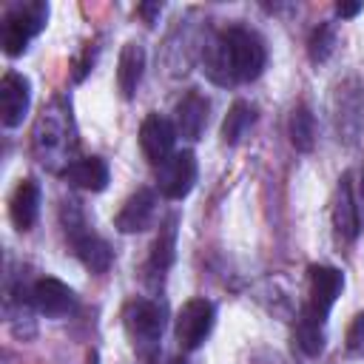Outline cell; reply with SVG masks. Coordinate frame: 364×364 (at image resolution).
Returning <instances> with one entry per match:
<instances>
[{"label":"cell","mask_w":364,"mask_h":364,"mask_svg":"<svg viewBox=\"0 0 364 364\" xmlns=\"http://www.w3.org/2000/svg\"><path fill=\"white\" fill-rule=\"evenodd\" d=\"M267 63V51L262 37L253 28L245 26H230L219 31L202 54L205 74L216 85H239V82H253Z\"/></svg>","instance_id":"cell-1"},{"label":"cell","mask_w":364,"mask_h":364,"mask_svg":"<svg viewBox=\"0 0 364 364\" xmlns=\"http://www.w3.org/2000/svg\"><path fill=\"white\" fill-rule=\"evenodd\" d=\"M74 151H77V139H74L71 111L63 105V100H54L43 111V117L37 119V128H34V154H37V159L48 171L65 173V168L80 159V156H74Z\"/></svg>","instance_id":"cell-2"},{"label":"cell","mask_w":364,"mask_h":364,"mask_svg":"<svg viewBox=\"0 0 364 364\" xmlns=\"http://www.w3.org/2000/svg\"><path fill=\"white\" fill-rule=\"evenodd\" d=\"M63 228H65V239H68L71 250L77 253V259L91 273H105L111 267V262H114L111 245L88 228V222H85L82 210L77 208V202H65L63 205Z\"/></svg>","instance_id":"cell-3"},{"label":"cell","mask_w":364,"mask_h":364,"mask_svg":"<svg viewBox=\"0 0 364 364\" xmlns=\"http://www.w3.org/2000/svg\"><path fill=\"white\" fill-rule=\"evenodd\" d=\"M48 20V6L43 0L20 3L3 17V48L9 57H17L28 48L31 37H37L46 28Z\"/></svg>","instance_id":"cell-4"},{"label":"cell","mask_w":364,"mask_h":364,"mask_svg":"<svg viewBox=\"0 0 364 364\" xmlns=\"http://www.w3.org/2000/svg\"><path fill=\"white\" fill-rule=\"evenodd\" d=\"M344 287V276L341 270L330 267V264H313L307 270V301L301 307V316L316 318V321H327L338 293Z\"/></svg>","instance_id":"cell-5"},{"label":"cell","mask_w":364,"mask_h":364,"mask_svg":"<svg viewBox=\"0 0 364 364\" xmlns=\"http://www.w3.org/2000/svg\"><path fill=\"white\" fill-rule=\"evenodd\" d=\"M122 324L139 350H154L165 330V310L151 299H131L122 310Z\"/></svg>","instance_id":"cell-6"},{"label":"cell","mask_w":364,"mask_h":364,"mask_svg":"<svg viewBox=\"0 0 364 364\" xmlns=\"http://www.w3.org/2000/svg\"><path fill=\"white\" fill-rule=\"evenodd\" d=\"M213 318H216V310L208 299H191L179 307L176 313V341L182 350H196L205 344V338L210 336L213 330Z\"/></svg>","instance_id":"cell-7"},{"label":"cell","mask_w":364,"mask_h":364,"mask_svg":"<svg viewBox=\"0 0 364 364\" xmlns=\"http://www.w3.org/2000/svg\"><path fill=\"white\" fill-rule=\"evenodd\" d=\"M196 185V156L193 151H173L156 168V191L165 199H185Z\"/></svg>","instance_id":"cell-8"},{"label":"cell","mask_w":364,"mask_h":364,"mask_svg":"<svg viewBox=\"0 0 364 364\" xmlns=\"http://www.w3.org/2000/svg\"><path fill=\"white\" fill-rule=\"evenodd\" d=\"M176 125L162 117V114H148L139 125V145H142V154L151 165H162L171 154H173V142H176Z\"/></svg>","instance_id":"cell-9"},{"label":"cell","mask_w":364,"mask_h":364,"mask_svg":"<svg viewBox=\"0 0 364 364\" xmlns=\"http://www.w3.org/2000/svg\"><path fill=\"white\" fill-rule=\"evenodd\" d=\"M31 105V85L20 71H6L0 80V119L6 128L23 125Z\"/></svg>","instance_id":"cell-10"},{"label":"cell","mask_w":364,"mask_h":364,"mask_svg":"<svg viewBox=\"0 0 364 364\" xmlns=\"http://www.w3.org/2000/svg\"><path fill=\"white\" fill-rule=\"evenodd\" d=\"M31 299H34V307L48 316V318H63L68 313L77 310V296L68 284H63L60 279H37L34 287H31Z\"/></svg>","instance_id":"cell-11"},{"label":"cell","mask_w":364,"mask_h":364,"mask_svg":"<svg viewBox=\"0 0 364 364\" xmlns=\"http://www.w3.org/2000/svg\"><path fill=\"white\" fill-rule=\"evenodd\" d=\"M208 108H210V102H208L199 91H188V94L176 102V108H173L176 134L185 136V139H191V142H196V139L202 136L205 125H208Z\"/></svg>","instance_id":"cell-12"},{"label":"cell","mask_w":364,"mask_h":364,"mask_svg":"<svg viewBox=\"0 0 364 364\" xmlns=\"http://www.w3.org/2000/svg\"><path fill=\"white\" fill-rule=\"evenodd\" d=\"M154 210H156V196L151 188H139L136 193H131L122 205V210L117 213L114 225L119 233H139L151 225L154 219Z\"/></svg>","instance_id":"cell-13"},{"label":"cell","mask_w":364,"mask_h":364,"mask_svg":"<svg viewBox=\"0 0 364 364\" xmlns=\"http://www.w3.org/2000/svg\"><path fill=\"white\" fill-rule=\"evenodd\" d=\"M333 225H336V233L341 239H355L358 236V228H361V219H358V205H355V196H353V185H350V176L344 173L338 179V191H336V202H333Z\"/></svg>","instance_id":"cell-14"},{"label":"cell","mask_w":364,"mask_h":364,"mask_svg":"<svg viewBox=\"0 0 364 364\" xmlns=\"http://www.w3.org/2000/svg\"><path fill=\"white\" fill-rule=\"evenodd\" d=\"M37 213H40V185L34 179H23L9 199V216L17 230H31Z\"/></svg>","instance_id":"cell-15"},{"label":"cell","mask_w":364,"mask_h":364,"mask_svg":"<svg viewBox=\"0 0 364 364\" xmlns=\"http://www.w3.org/2000/svg\"><path fill=\"white\" fill-rule=\"evenodd\" d=\"M142 71H145V48L139 43H125L119 51V65H117V85L125 100H131L134 91L139 88Z\"/></svg>","instance_id":"cell-16"},{"label":"cell","mask_w":364,"mask_h":364,"mask_svg":"<svg viewBox=\"0 0 364 364\" xmlns=\"http://www.w3.org/2000/svg\"><path fill=\"white\" fill-rule=\"evenodd\" d=\"M63 176L82 191H102L108 185V165L100 156H80L65 168Z\"/></svg>","instance_id":"cell-17"},{"label":"cell","mask_w":364,"mask_h":364,"mask_svg":"<svg viewBox=\"0 0 364 364\" xmlns=\"http://www.w3.org/2000/svg\"><path fill=\"white\" fill-rule=\"evenodd\" d=\"M253 122H256V108H253L250 102H245V100H236V102L230 105L225 122H222V139H225L228 145L242 142V136L253 128Z\"/></svg>","instance_id":"cell-18"},{"label":"cell","mask_w":364,"mask_h":364,"mask_svg":"<svg viewBox=\"0 0 364 364\" xmlns=\"http://www.w3.org/2000/svg\"><path fill=\"white\" fill-rule=\"evenodd\" d=\"M287 136L296 151H313L316 145V119L307 105H296L287 119Z\"/></svg>","instance_id":"cell-19"},{"label":"cell","mask_w":364,"mask_h":364,"mask_svg":"<svg viewBox=\"0 0 364 364\" xmlns=\"http://www.w3.org/2000/svg\"><path fill=\"white\" fill-rule=\"evenodd\" d=\"M176 222L173 219H168L165 222V230L159 233V239L154 242V250H151V259H148V270L154 273V276H162L168 267H171V262H173V250H176V228H173Z\"/></svg>","instance_id":"cell-20"},{"label":"cell","mask_w":364,"mask_h":364,"mask_svg":"<svg viewBox=\"0 0 364 364\" xmlns=\"http://www.w3.org/2000/svg\"><path fill=\"white\" fill-rule=\"evenodd\" d=\"M336 48V28L333 23H321L313 34H310V43H307V54L313 63H324Z\"/></svg>","instance_id":"cell-21"},{"label":"cell","mask_w":364,"mask_h":364,"mask_svg":"<svg viewBox=\"0 0 364 364\" xmlns=\"http://www.w3.org/2000/svg\"><path fill=\"white\" fill-rule=\"evenodd\" d=\"M347 350L353 355H364V313H358L347 327Z\"/></svg>","instance_id":"cell-22"},{"label":"cell","mask_w":364,"mask_h":364,"mask_svg":"<svg viewBox=\"0 0 364 364\" xmlns=\"http://www.w3.org/2000/svg\"><path fill=\"white\" fill-rule=\"evenodd\" d=\"M361 9H364L361 3H338V6H336V11H338L341 17H355Z\"/></svg>","instance_id":"cell-23"},{"label":"cell","mask_w":364,"mask_h":364,"mask_svg":"<svg viewBox=\"0 0 364 364\" xmlns=\"http://www.w3.org/2000/svg\"><path fill=\"white\" fill-rule=\"evenodd\" d=\"M361 199H364V171H361Z\"/></svg>","instance_id":"cell-24"},{"label":"cell","mask_w":364,"mask_h":364,"mask_svg":"<svg viewBox=\"0 0 364 364\" xmlns=\"http://www.w3.org/2000/svg\"><path fill=\"white\" fill-rule=\"evenodd\" d=\"M171 364H188V361H182V358H176V361H171Z\"/></svg>","instance_id":"cell-25"}]
</instances>
